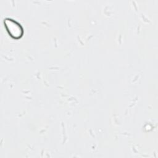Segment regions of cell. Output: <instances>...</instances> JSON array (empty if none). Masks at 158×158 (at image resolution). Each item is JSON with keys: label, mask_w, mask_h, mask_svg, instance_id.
Returning a JSON list of instances; mask_svg holds the SVG:
<instances>
[{"label": "cell", "mask_w": 158, "mask_h": 158, "mask_svg": "<svg viewBox=\"0 0 158 158\" xmlns=\"http://www.w3.org/2000/svg\"><path fill=\"white\" fill-rule=\"evenodd\" d=\"M4 23L6 30L12 38L19 39L22 37L23 34V28L20 23L10 18H6Z\"/></svg>", "instance_id": "cell-1"}]
</instances>
